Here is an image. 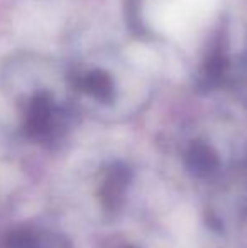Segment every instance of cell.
I'll return each instance as SVG.
<instances>
[{
  "instance_id": "1",
  "label": "cell",
  "mask_w": 247,
  "mask_h": 248,
  "mask_svg": "<svg viewBox=\"0 0 247 248\" xmlns=\"http://www.w3.org/2000/svg\"><path fill=\"white\" fill-rule=\"evenodd\" d=\"M66 125V113L54 96L48 92H37L24 107V134L36 142H51L60 137Z\"/></svg>"
},
{
  "instance_id": "5",
  "label": "cell",
  "mask_w": 247,
  "mask_h": 248,
  "mask_svg": "<svg viewBox=\"0 0 247 248\" xmlns=\"http://www.w3.org/2000/svg\"><path fill=\"white\" fill-rule=\"evenodd\" d=\"M73 83L80 92L86 93L102 103H109L114 98L112 79L103 71H88L85 75L75 76Z\"/></svg>"
},
{
  "instance_id": "2",
  "label": "cell",
  "mask_w": 247,
  "mask_h": 248,
  "mask_svg": "<svg viewBox=\"0 0 247 248\" xmlns=\"http://www.w3.org/2000/svg\"><path fill=\"white\" fill-rule=\"evenodd\" d=\"M132 181V172L124 164H112L103 174L99 187V198L105 211H117L122 208L125 189Z\"/></svg>"
},
{
  "instance_id": "3",
  "label": "cell",
  "mask_w": 247,
  "mask_h": 248,
  "mask_svg": "<svg viewBox=\"0 0 247 248\" xmlns=\"http://www.w3.org/2000/svg\"><path fill=\"white\" fill-rule=\"evenodd\" d=\"M3 248H73L60 233L36 226H19L5 236Z\"/></svg>"
},
{
  "instance_id": "4",
  "label": "cell",
  "mask_w": 247,
  "mask_h": 248,
  "mask_svg": "<svg viewBox=\"0 0 247 248\" xmlns=\"http://www.w3.org/2000/svg\"><path fill=\"white\" fill-rule=\"evenodd\" d=\"M218 155L203 142H195L186 154V167L195 177H208L218 169Z\"/></svg>"
}]
</instances>
